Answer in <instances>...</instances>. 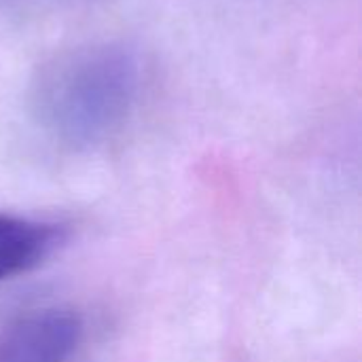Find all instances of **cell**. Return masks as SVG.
<instances>
[{
	"label": "cell",
	"mask_w": 362,
	"mask_h": 362,
	"mask_svg": "<svg viewBox=\"0 0 362 362\" xmlns=\"http://www.w3.org/2000/svg\"><path fill=\"white\" fill-rule=\"evenodd\" d=\"M85 333V318L74 308L25 310L0 325V362H72Z\"/></svg>",
	"instance_id": "cell-2"
},
{
	"label": "cell",
	"mask_w": 362,
	"mask_h": 362,
	"mask_svg": "<svg viewBox=\"0 0 362 362\" xmlns=\"http://www.w3.org/2000/svg\"><path fill=\"white\" fill-rule=\"evenodd\" d=\"M68 242V227L55 221L0 212V284L47 263Z\"/></svg>",
	"instance_id": "cell-3"
},
{
	"label": "cell",
	"mask_w": 362,
	"mask_h": 362,
	"mask_svg": "<svg viewBox=\"0 0 362 362\" xmlns=\"http://www.w3.org/2000/svg\"><path fill=\"white\" fill-rule=\"evenodd\" d=\"M140 59L119 42L68 49L40 66L32 108L40 127L72 151H89L127 123L140 95Z\"/></svg>",
	"instance_id": "cell-1"
}]
</instances>
